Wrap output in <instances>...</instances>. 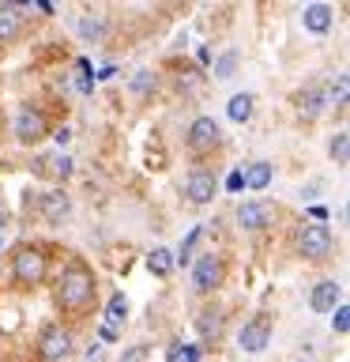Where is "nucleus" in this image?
Masks as SVG:
<instances>
[{
    "label": "nucleus",
    "mask_w": 350,
    "mask_h": 362,
    "mask_svg": "<svg viewBox=\"0 0 350 362\" xmlns=\"http://www.w3.org/2000/svg\"><path fill=\"white\" fill-rule=\"evenodd\" d=\"M346 87H350V79H346V76H339L335 83H332V95H327V98H335L339 106H343V102H346Z\"/></svg>",
    "instance_id": "c85d7f7f"
},
{
    "label": "nucleus",
    "mask_w": 350,
    "mask_h": 362,
    "mask_svg": "<svg viewBox=\"0 0 350 362\" xmlns=\"http://www.w3.org/2000/svg\"><path fill=\"white\" fill-rule=\"evenodd\" d=\"M34 4H38V8L45 11V16H49V11H53V4H49V0H34Z\"/></svg>",
    "instance_id": "72a5a7b5"
},
{
    "label": "nucleus",
    "mask_w": 350,
    "mask_h": 362,
    "mask_svg": "<svg viewBox=\"0 0 350 362\" xmlns=\"http://www.w3.org/2000/svg\"><path fill=\"white\" fill-rule=\"evenodd\" d=\"M166 362H200V347H196V344H181V339H174V344H169Z\"/></svg>",
    "instance_id": "412c9836"
},
{
    "label": "nucleus",
    "mask_w": 350,
    "mask_h": 362,
    "mask_svg": "<svg viewBox=\"0 0 350 362\" xmlns=\"http://www.w3.org/2000/svg\"><path fill=\"white\" fill-rule=\"evenodd\" d=\"M79 34H83L87 42H102V38H106V23L87 16V19H79Z\"/></svg>",
    "instance_id": "5701e85b"
},
{
    "label": "nucleus",
    "mask_w": 350,
    "mask_h": 362,
    "mask_svg": "<svg viewBox=\"0 0 350 362\" xmlns=\"http://www.w3.org/2000/svg\"><path fill=\"white\" fill-rule=\"evenodd\" d=\"M339 302H343V287H339L335 279H320L313 287V294H309V305H313L316 313H332Z\"/></svg>",
    "instance_id": "9b49d317"
},
{
    "label": "nucleus",
    "mask_w": 350,
    "mask_h": 362,
    "mask_svg": "<svg viewBox=\"0 0 350 362\" xmlns=\"http://www.w3.org/2000/svg\"><path fill=\"white\" fill-rule=\"evenodd\" d=\"M309 215H313L316 223H324V219H327V208H309Z\"/></svg>",
    "instance_id": "2f4dec72"
},
{
    "label": "nucleus",
    "mask_w": 350,
    "mask_h": 362,
    "mask_svg": "<svg viewBox=\"0 0 350 362\" xmlns=\"http://www.w3.org/2000/svg\"><path fill=\"white\" fill-rule=\"evenodd\" d=\"M222 283V260L215 257V253H207V257H200L196 264H192V287L196 291H215Z\"/></svg>",
    "instance_id": "0eeeda50"
},
{
    "label": "nucleus",
    "mask_w": 350,
    "mask_h": 362,
    "mask_svg": "<svg viewBox=\"0 0 350 362\" xmlns=\"http://www.w3.org/2000/svg\"><path fill=\"white\" fill-rule=\"evenodd\" d=\"M320 110H324V90H320V87H305L301 95H298V113L313 121Z\"/></svg>",
    "instance_id": "f3484780"
},
{
    "label": "nucleus",
    "mask_w": 350,
    "mask_h": 362,
    "mask_svg": "<svg viewBox=\"0 0 350 362\" xmlns=\"http://www.w3.org/2000/svg\"><path fill=\"white\" fill-rule=\"evenodd\" d=\"M200 226H192V230H188V238H185V242H181V253H177V260H181V264H188V260H192V245H196L200 242Z\"/></svg>",
    "instance_id": "bb28decb"
},
{
    "label": "nucleus",
    "mask_w": 350,
    "mask_h": 362,
    "mask_svg": "<svg viewBox=\"0 0 350 362\" xmlns=\"http://www.w3.org/2000/svg\"><path fill=\"white\" fill-rule=\"evenodd\" d=\"M332 245H335V238H332V230H327L324 223L301 226V234H298V253H301L305 260H324L327 253H332Z\"/></svg>",
    "instance_id": "7ed1b4c3"
},
{
    "label": "nucleus",
    "mask_w": 350,
    "mask_h": 362,
    "mask_svg": "<svg viewBox=\"0 0 350 362\" xmlns=\"http://www.w3.org/2000/svg\"><path fill=\"white\" fill-rule=\"evenodd\" d=\"M234 72H237V53L230 49V53L219 57V64H215V76H219V79H230Z\"/></svg>",
    "instance_id": "393cba45"
},
{
    "label": "nucleus",
    "mask_w": 350,
    "mask_h": 362,
    "mask_svg": "<svg viewBox=\"0 0 350 362\" xmlns=\"http://www.w3.org/2000/svg\"><path fill=\"white\" fill-rule=\"evenodd\" d=\"M196 332H200L203 344H215V339L222 336V313L219 310H203L196 317Z\"/></svg>",
    "instance_id": "dca6fc26"
},
{
    "label": "nucleus",
    "mask_w": 350,
    "mask_h": 362,
    "mask_svg": "<svg viewBox=\"0 0 350 362\" xmlns=\"http://www.w3.org/2000/svg\"><path fill=\"white\" fill-rule=\"evenodd\" d=\"M42 215L49 223H64L68 215H72V200H68V192L64 189H49L42 197Z\"/></svg>",
    "instance_id": "f8f14e48"
},
{
    "label": "nucleus",
    "mask_w": 350,
    "mask_h": 362,
    "mask_svg": "<svg viewBox=\"0 0 350 362\" xmlns=\"http://www.w3.org/2000/svg\"><path fill=\"white\" fill-rule=\"evenodd\" d=\"M38 355H42V362H64L72 355V336H68L61 325H49L38 336Z\"/></svg>",
    "instance_id": "20e7f679"
},
{
    "label": "nucleus",
    "mask_w": 350,
    "mask_h": 362,
    "mask_svg": "<svg viewBox=\"0 0 350 362\" xmlns=\"http://www.w3.org/2000/svg\"><path fill=\"white\" fill-rule=\"evenodd\" d=\"M346 151H350V136L346 132H339L335 140H332V158L339 166H346Z\"/></svg>",
    "instance_id": "a878e982"
},
{
    "label": "nucleus",
    "mask_w": 350,
    "mask_h": 362,
    "mask_svg": "<svg viewBox=\"0 0 350 362\" xmlns=\"http://www.w3.org/2000/svg\"><path fill=\"white\" fill-rule=\"evenodd\" d=\"M132 90H135V95L155 90V76H151V72H135V76H132Z\"/></svg>",
    "instance_id": "cd10ccee"
},
{
    "label": "nucleus",
    "mask_w": 350,
    "mask_h": 362,
    "mask_svg": "<svg viewBox=\"0 0 350 362\" xmlns=\"http://www.w3.org/2000/svg\"><path fill=\"white\" fill-rule=\"evenodd\" d=\"M49 136V124H45L42 117V110H34V106H19L16 113V140L19 144H38Z\"/></svg>",
    "instance_id": "39448f33"
},
{
    "label": "nucleus",
    "mask_w": 350,
    "mask_h": 362,
    "mask_svg": "<svg viewBox=\"0 0 350 362\" xmlns=\"http://www.w3.org/2000/svg\"><path fill=\"white\" fill-rule=\"evenodd\" d=\"M56 302H61V310H68V313H79L95 302V276H90L79 260H72V264L61 272V279H56Z\"/></svg>",
    "instance_id": "f257e3e1"
},
{
    "label": "nucleus",
    "mask_w": 350,
    "mask_h": 362,
    "mask_svg": "<svg viewBox=\"0 0 350 362\" xmlns=\"http://www.w3.org/2000/svg\"><path fill=\"white\" fill-rule=\"evenodd\" d=\"M332 4H316V0H309V8H305V30L309 34H327L332 30Z\"/></svg>",
    "instance_id": "ddd939ff"
},
{
    "label": "nucleus",
    "mask_w": 350,
    "mask_h": 362,
    "mask_svg": "<svg viewBox=\"0 0 350 362\" xmlns=\"http://www.w3.org/2000/svg\"><path fill=\"white\" fill-rule=\"evenodd\" d=\"M147 355H151V351H147L143 344H135V347L124 351V358H121V362H147Z\"/></svg>",
    "instance_id": "c756f323"
},
{
    "label": "nucleus",
    "mask_w": 350,
    "mask_h": 362,
    "mask_svg": "<svg viewBox=\"0 0 350 362\" xmlns=\"http://www.w3.org/2000/svg\"><path fill=\"white\" fill-rule=\"evenodd\" d=\"M226 113H230V121H237V124H245L248 117H253V95H234L230 98V106H226Z\"/></svg>",
    "instance_id": "6ab92c4d"
},
{
    "label": "nucleus",
    "mask_w": 350,
    "mask_h": 362,
    "mask_svg": "<svg viewBox=\"0 0 350 362\" xmlns=\"http://www.w3.org/2000/svg\"><path fill=\"white\" fill-rule=\"evenodd\" d=\"M215 174L211 170H192V174L185 177V197L192 200V204H211L215 200Z\"/></svg>",
    "instance_id": "6e6552de"
},
{
    "label": "nucleus",
    "mask_w": 350,
    "mask_h": 362,
    "mask_svg": "<svg viewBox=\"0 0 350 362\" xmlns=\"http://www.w3.org/2000/svg\"><path fill=\"white\" fill-rule=\"evenodd\" d=\"M271 339V317L267 313H256L248 325H241V332H237V344H241V351H248V355H256V351H264Z\"/></svg>",
    "instance_id": "423d86ee"
},
{
    "label": "nucleus",
    "mask_w": 350,
    "mask_h": 362,
    "mask_svg": "<svg viewBox=\"0 0 350 362\" xmlns=\"http://www.w3.org/2000/svg\"><path fill=\"white\" fill-rule=\"evenodd\" d=\"M271 177H275V170H271V163H264V158H256V163H248L241 170V181H245V189H267L271 185Z\"/></svg>",
    "instance_id": "4468645a"
},
{
    "label": "nucleus",
    "mask_w": 350,
    "mask_h": 362,
    "mask_svg": "<svg viewBox=\"0 0 350 362\" xmlns=\"http://www.w3.org/2000/svg\"><path fill=\"white\" fill-rule=\"evenodd\" d=\"M53 136H56V144H68V140H72V132H68V129H56Z\"/></svg>",
    "instance_id": "473e14b6"
},
{
    "label": "nucleus",
    "mask_w": 350,
    "mask_h": 362,
    "mask_svg": "<svg viewBox=\"0 0 350 362\" xmlns=\"http://www.w3.org/2000/svg\"><path fill=\"white\" fill-rule=\"evenodd\" d=\"M271 215H275V208H271V204L248 200V204H241V208H237V223H241L245 230H264V226L271 223Z\"/></svg>",
    "instance_id": "9d476101"
},
{
    "label": "nucleus",
    "mask_w": 350,
    "mask_h": 362,
    "mask_svg": "<svg viewBox=\"0 0 350 362\" xmlns=\"http://www.w3.org/2000/svg\"><path fill=\"white\" fill-rule=\"evenodd\" d=\"M219 124H215V117H196L188 124V147L192 151H211L215 144H219Z\"/></svg>",
    "instance_id": "1a4fd4ad"
},
{
    "label": "nucleus",
    "mask_w": 350,
    "mask_h": 362,
    "mask_svg": "<svg viewBox=\"0 0 350 362\" xmlns=\"http://www.w3.org/2000/svg\"><path fill=\"white\" fill-rule=\"evenodd\" d=\"M4 223H8V215H4V211H0V230H4Z\"/></svg>",
    "instance_id": "f704fd0d"
},
{
    "label": "nucleus",
    "mask_w": 350,
    "mask_h": 362,
    "mask_svg": "<svg viewBox=\"0 0 350 362\" xmlns=\"http://www.w3.org/2000/svg\"><path fill=\"white\" fill-rule=\"evenodd\" d=\"M226 189H230V192H241V189H245V181H241V170H234V174L226 177Z\"/></svg>",
    "instance_id": "7c9ffc66"
},
{
    "label": "nucleus",
    "mask_w": 350,
    "mask_h": 362,
    "mask_svg": "<svg viewBox=\"0 0 350 362\" xmlns=\"http://www.w3.org/2000/svg\"><path fill=\"white\" fill-rule=\"evenodd\" d=\"M147 268H151L155 276H169V272H174V253L162 245H155L151 253H147Z\"/></svg>",
    "instance_id": "a211bd4d"
},
{
    "label": "nucleus",
    "mask_w": 350,
    "mask_h": 362,
    "mask_svg": "<svg viewBox=\"0 0 350 362\" xmlns=\"http://www.w3.org/2000/svg\"><path fill=\"white\" fill-rule=\"evenodd\" d=\"M11 276H16L23 287H34V283L45 279V253L38 245H19L16 257H11Z\"/></svg>",
    "instance_id": "f03ea898"
},
{
    "label": "nucleus",
    "mask_w": 350,
    "mask_h": 362,
    "mask_svg": "<svg viewBox=\"0 0 350 362\" xmlns=\"http://www.w3.org/2000/svg\"><path fill=\"white\" fill-rule=\"evenodd\" d=\"M332 328H335L339 336H346V332H350V305L339 302L335 310H332Z\"/></svg>",
    "instance_id": "b1692460"
},
{
    "label": "nucleus",
    "mask_w": 350,
    "mask_h": 362,
    "mask_svg": "<svg viewBox=\"0 0 350 362\" xmlns=\"http://www.w3.org/2000/svg\"><path fill=\"white\" fill-rule=\"evenodd\" d=\"M23 30V19L16 8H0V42H11Z\"/></svg>",
    "instance_id": "aec40b11"
},
{
    "label": "nucleus",
    "mask_w": 350,
    "mask_h": 362,
    "mask_svg": "<svg viewBox=\"0 0 350 362\" xmlns=\"http://www.w3.org/2000/svg\"><path fill=\"white\" fill-rule=\"evenodd\" d=\"M38 170H42L45 177H53V181H64L68 174H72V158L61 155V151H56V155H42L38 158Z\"/></svg>",
    "instance_id": "2eb2a0df"
},
{
    "label": "nucleus",
    "mask_w": 350,
    "mask_h": 362,
    "mask_svg": "<svg viewBox=\"0 0 350 362\" xmlns=\"http://www.w3.org/2000/svg\"><path fill=\"white\" fill-rule=\"evenodd\" d=\"M124 317H128V298H124V294H113V298H109V310H106V325L117 328Z\"/></svg>",
    "instance_id": "4be33fe9"
}]
</instances>
